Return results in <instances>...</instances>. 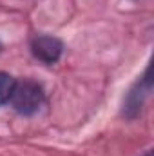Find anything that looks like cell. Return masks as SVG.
Returning <instances> with one entry per match:
<instances>
[{
	"label": "cell",
	"mask_w": 154,
	"mask_h": 156,
	"mask_svg": "<svg viewBox=\"0 0 154 156\" xmlns=\"http://www.w3.org/2000/svg\"><path fill=\"white\" fill-rule=\"evenodd\" d=\"M9 102L18 115L31 116V115L38 113L42 105L45 104V94H44V89L38 82L22 80V82H15Z\"/></svg>",
	"instance_id": "cell-1"
},
{
	"label": "cell",
	"mask_w": 154,
	"mask_h": 156,
	"mask_svg": "<svg viewBox=\"0 0 154 156\" xmlns=\"http://www.w3.org/2000/svg\"><path fill=\"white\" fill-rule=\"evenodd\" d=\"M151 91H152V82H151L149 71H147L143 76L132 85V89L127 93V96L123 100V111H121V115L127 120L138 118L140 113H142V109H143V105H145L147 96L151 94Z\"/></svg>",
	"instance_id": "cell-2"
},
{
	"label": "cell",
	"mask_w": 154,
	"mask_h": 156,
	"mask_svg": "<svg viewBox=\"0 0 154 156\" xmlns=\"http://www.w3.org/2000/svg\"><path fill=\"white\" fill-rule=\"evenodd\" d=\"M31 53L33 56L51 66V64H56L64 53V44L62 40H58L56 37H51V35H37L35 38L31 40Z\"/></svg>",
	"instance_id": "cell-3"
},
{
	"label": "cell",
	"mask_w": 154,
	"mask_h": 156,
	"mask_svg": "<svg viewBox=\"0 0 154 156\" xmlns=\"http://www.w3.org/2000/svg\"><path fill=\"white\" fill-rule=\"evenodd\" d=\"M15 78L7 73H2L0 71V105H4L5 102H9L11 98V93H13V87H15Z\"/></svg>",
	"instance_id": "cell-4"
},
{
	"label": "cell",
	"mask_w": 154,
	"mask_h": 156,
	"mask_svg": "<svg viewBox=\"0 0 154 156\" xmlns=\"http://www.w3.org/2000/svg\"><path fill=\"white\" fill-rule=\"evenodd\" d=\"M143 156H152V154H151V151H147V153H145Z\"/></svg>",
	"instance_id": "cell-5"
},
{
	"label": "cell",
	"mask_w": 154,
	"mask_h": 156,
	"mask_svg": "<svg viewBox=\"0 0 154 156\" xmlns=\"http://www.w3.org/2000/svg\"><path fill=\"white\" fill-rule=\"evenodd\" d=\"M0 51H2V44H0Z\"/></svg>",
	"instance_id": "cell-6"
}]
</instances>
